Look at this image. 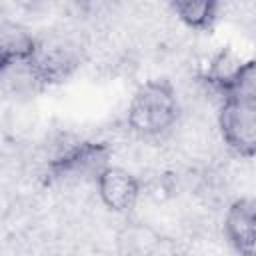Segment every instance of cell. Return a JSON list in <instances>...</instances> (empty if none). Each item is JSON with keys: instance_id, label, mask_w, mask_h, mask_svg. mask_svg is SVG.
I'll use <instances>...</instances> for the list:
<instances>
[{"instance_id": "1", "label": "cell", "mask_w": 256, "mask_h": 256, "mask_svg": "<svg viewBox=\"0 0 256 256\" xmlns=\"http://www.w3.org/2000/svg\"><path fill=\"white\" fill-rule=\"evenodd\" d=\"M178 98L168 80H148L140 84L128 106V126L140 136H160L178 118Z\"/></svg>"}, {"instance_id": "2", "label": "cell", "mask_w": 256, "mask_h": 256, "mask_svg": "<svg viewBox=\"0 0 256 256\" xmlns=\"http://www.w3.org/2000/svg\"><path fill=\"white\" fill-rule=\"evenodd\" d=\"M218 126L226 146L244 158L256 156V104L224 98Z\"/></svg>"}, {"instance_id": "5", "label": "cell", "mask_w": 256, "mask_h": 256, "mask_svg": "<svg viewBox=\"0 0 256 256\" xmlns=\"http://www.w3.org/2000/svg\"><path fill=\"white\" fill-rule=\"evenodd\" d=\"M96 186H98V196L102 204L112 212L132 210L140 196L138 178L120 166H106L98 174Z\"/></svg>"}, {"instance_id": "10", "label": "cell", "mask_w": 256, "mask_h": 256, "mask_svg": "<svg viewBox=\"0 0 256 256\" xmlns=\"http://www.w3.org/2000/svg\"><path fill=\"white\" fill-rule=\"evenodd\" d=\"M222 96L256 104V60H244Z\"/></svg>"}, {"instance_id": "7", "label": "cell", "mask_w": 256, "mask_h": 256, "mask_svg": "<svg viewBox=\"0 0 256 256\" xmlns=\"http://www.w3.org/2000/svg\"><path fill=\"white\" fill-rule=\"evenodd\" d=\"M38 44L40 42L26 30L6 24L2 30V56H0L2 70L12 64L30 62L38 50Z\"/></svg>"}, {"instance_id": "3", "label": "cell", "mask_w": 256, "mask_h": 256, "mask_svg": "<svg viewBox=\"0 0 256 256\" xmlns=\"http://www.w3.org/2000/svg\"><path fill=\"white\" fill-rule=\"evenodd\" d=\"M110 150L106 144L80 142L68 148L64 154L48 164L52 178L56 180H78V178H98V174L108 166Z\"/></svg>"}, {"instance_id": "6", "label": "cell", "mask_w": 256, "mask_h": 256, "mask_svg": "<svg viewBox=\"0 0 256 256\" xmlns=\"http://www.w3.org/2000/svg\"><path fill=\"white\" fill-rule=\"evenodd\" d=\"M28 64L38 84H56L74 72L80 58L74 48L64 44H38V50Z\"/></svg>"}, {"instance_id": "9", "label": "cell", "mask_w": 256, "mask_h": 256, "mask_svg": "<svg viewBox=\"0 0 256 256\" xmlns=\"http://www.w3.org/2000/svg\"><path fill=\"white\" fill-rule=\"evenodd\" d=\"M176 16L190 28H208L216 18L218 0H170Z\"/></svg>"}, {"instance_id": "8", "label": "cell", "mask_w": 256, "mask_h": 256, "mask_svg": "<svg viewBox=\"0 0 256 256\" xmlns=\"http://www.w3.org/2000/svg\"><path fill=\"white\" fill-rule=\"evenodd\" d=\"M244 64V60L230 48H222L220 52H216L212 56V60L208 62L206 68V82L210 86H214L218 92H224L228 88V84L232 82V78L236 76V72L240 70V66Z\"/></svg>"}, {"instance_id": "4", "label": "cell", "mask_w": 256, "mask_h": 256, "mask_svg": "<svg viewBox=\"0 0 256 256\" xmlns=\"http://www.w3.org/2000/svg\"><path fill=\"white\" fill-rule=\"evenodd\" d=\"M224 234L232 248L256 256V198L244 196L230 204L224 216Z\"/></svg>"}]
</instances>
